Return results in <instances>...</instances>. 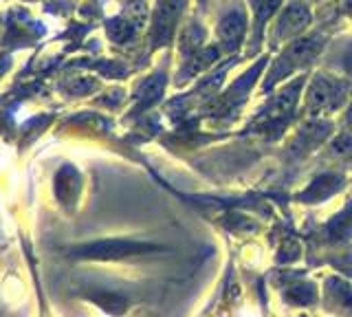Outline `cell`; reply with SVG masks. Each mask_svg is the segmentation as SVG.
<instances>
[{
  "instance_id": "obj_4",
  "label": "cell",
  "mask_w": 352,
  "mask_h": 317,
  "mask_svg": "<svg viewBox=\"0 0 352 317\" xmlns=\"http://www.w3.org/2000/svg\"><path fill=\"white\" fill-rule=\"evenodd\" d=\"M348 119H350V124H352V111H350V115H348Z\"/></svg>"
},
{
  "instance_id": "obj_3",
  "label": "cell",
  "mask_w": 352,
  "mask_h": 317,
  "mask_svg": "<svg viewBox=\"0 0 352 317\" xmlns=\"http://www.w3.org/2000/svg\"><path fill=\"white\" fill-rule=\"evenodd\" d=\"M242 18L240 16H227L225 20H223V25L218 27V31H220V36H223V40L227 42L229 47H234L236 42H238V38H240V34H242Z\"/></svg>"
},
{
  "instance_id": "obj_2",
  "label": "cell",
  "mask_w": 352,
  "mask_h": 317,
  "mask_svg": "<svg viewBox=\"0 0 352 317\" xmlns=\"http://www.w3.org/2000/svg\"><path fill=\"white\" fill-rule=\"evenodd\" d=\"M139 251H148L146 245H130V243H108V245H93L84 249L86 256H97V258H119L128 254H139Z\"/></svg>"
},
{
  "instance_id": "obj_1",
  "label": "cell",
  "mask_w": 352,
  "mask_h": 317,
  "mask_svg": "<svg viewBox=\"0 0 352 317\" xmlns=\"http://www.w3.org/2000/svg\"><path fill=\"white\" fill-rule=\"evenodd\" d=\"M324 306L337 317H352V284L330 278L324 287Z\"/></svg>"
}]
</instances>
